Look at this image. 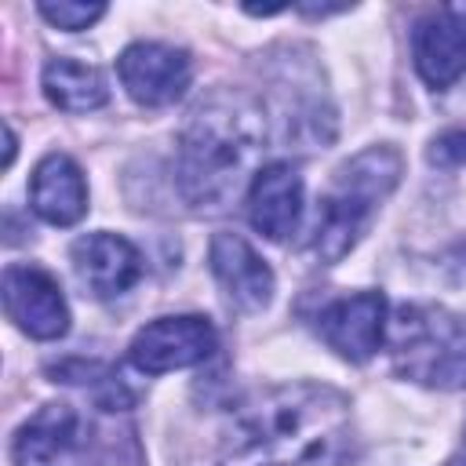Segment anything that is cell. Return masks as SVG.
Here are the masks:
<instances>
[{
	"label": "cell",
	"mask_w": 466,
	"mask_h": 466,
	"mask_svg": "<svg viewBox=\"0 0 466 466\" xmlns=\"http://www.w3.org/2000/svg\"><path fill=\"white\" fill-rule=\"evenodd\" d=\"M350 400L324 382L269 386L240 400L222 430V466H346Z\"/></svg>",
	"instance_id": "1"
},
{
	"label": "cell",
	"mask_w": 466,
	"mask_h": 466,
	"mask_svg": "<svg viewBox=\"0 0 466 466\" xmlns=\"http://www.w3.org/2000/svg\"><path fill=\"white\" fill-rule=\"evenodd\" d=\"M266 146L262 109L233 91H218L200 102L182 135L175 157V178L186 204L197 211H222L248 175H255V157Z\"/></svg>",
	"instance_id": "2"
},
{
	"label": "cell",
	"mask_w": 466,
	"mask_h": 466,
	"mask_svg": "<svg viewBox=\"0 0 466 466\" xmlns=\"http://www.w3.org/2000/svg\"><path fill=\"white\" fill-rule=\"evenodd\" d=\"M400 167L404 160L393 146H371L335 171L328 193L320 197V211L313 222V240H309L320 266H335L357 248L379 204L397 189Z\"/></svg>",
	"instance_id": "3"
},
{
	"label": "cell",
	"mask_w": 466,
	"mask_h": 466,
	"mask_svg": "<svg viewBox=\"0 0 466 466\" xmlns=\"http://www.w3.org/2000/svg\"><path fill=\"white\" fill-rule=\"evenodd\" d=\"M386 339L397 375L433 390H466V317L444 306H400Z\"/></svg>",
	"instance_id": "4"
},
{
	"label": "cell",
	"mask_w": 466,
	"mask_h": 466,
	"mask_svg": "<svg viewBox=\"0 0 466 466\" xmlns=\"http://www.w3.org/2000/svg\"><path fill=\"white\" fill-rule=\"evenodd\" d=\"M215 346H218L215 324L208 317L182 313V317H157L146 328H138V335L127 346V357L138 371L164 375L208 360Z\"/></svg>",
	"instance_id": "5"
},
{
	"label": "cell",
	"mask_w": 466,
	"mask_h": 466,
	"mask_svg": "<svg viewBox=\"0 0 466 466\" xmlns=\"http://www.w3.org/2000/svg\"><path fill=\"white\" fill-rule=\"evenodd\" d=\"M116 76L138 106L160 109V106H171L186 95V87L193 80V62L182 47L157 44V40H138V44L120 51Z\"/></svg>",
	"instance_id": "6"
},
{
	"label": "cell",
	"mask_w": 466,
	"mask_h": 466,
	"mask_svg": "<svg viewBox=\"0 0 466 466\" xmlns=\"http://www.w3.org/2000/svg\"><path fill=\"white\" fill-rule=\"evenodd\" d=\"M4 313L29 339L51 342L69 331V306L58 280L36 266H7L4 269Z\"/></svg>",
	"instance_id": "7"
},
{
	"label": "cell",
	"mask_w": 466,
	"mask_h": 466,
	"mask_svg": "<svg viewBox=\"0 0 466 466\" xmlns=\"http://www.w3.org/2000/svg\"><path fill=\"white\" fill-rule=\"evenodd\" d=\"M317 335L350 364H364L386 339V299L382 291H357L328 302L317 313Z\"/></svg>",
	"instance_id": "8"
},
{
	"label": "cell",
	"mask_w": 466,
	"mask_h": 466,
	"mask_svg": "<svg viewBox=\"0 0 466 466\" xmlns=\"http://www.w3.org/2000/svg\"><path fill=\"white\" fill-rule=\"evenodd\" d=\"M84 451V419L73 404H44L11 441L15 466H80Z\"/></svg>",
	"instance_id": "9"
},
{
	"label": "cell",
	"mask_w": 466,
	"mask_h": 466,
	"mask_svg": "<svg viewBox=\"0 0 466 466\" xmlns=\"http://www.w3.org/2000/svg\"><path fill=\"white\" fill-rule=\"evenodd\" d=\"M411 55L419 76L444 91L466 73V4H448L419 18L411 33Z\"/></svg>",
	"instance_id": "10"
},
{
	"label": "cell",
	"mask_w": 466,
	"mask_h": 466,
	"mask_svg": "<svg viewBox=\"0 0 466 466\" xmlns=\"http://www.w3.org/2000/svg\"><path fill=\"white\" fill-rule=\"evenodd\" d=\"M208 266L211 277L222 284L226 299L244 309V313H258L273 302V269L269 262L237 233H215L211 248H208Z\"/></svg>",
	"instance_id": "11"
},
{
	"label": "cell",
	"mask_w": 466,
	"mask_h": 466,
	"mask_svg": "<svg viewBox=\"0 0 466 466\" xmlns=\"http://www.w3.org/2000/svg\"><path fill=\"white\" fill-rule=\"evenodd\" d=\"M69 258H73L80 284L95 299H116L142 277L138 248L116 233H87V237L73 240Z\"/></svg>",
	"instance_id": "12"
},
{
	"label": "cell",
	"mask_w": 466,
	"mask_h": 466,
	"mask_svg": "<svg viewBox=\"0 0 466 466\" xmlns=\"http://www.w3.org/2000/svg\"><path fill=\"white\" fill-rule=\"evenodd\" d=\"M302 218V175L299 167L277 160L266 164L251 175L248 186V222L269 237V240H284L295 233Z\"/></svg>",
	"instance_id": "13"
},
{
	"label": "cell",
	"mask_w": 466,
	"mask_h": 466,
	"mask_svg": "<svg viewBox=\"0 0 466 466\" xmlns=\"http://www.w3.org/2000/svg\"><path fill=\"white\" fill-rule=\"evenodd\" d=\"M29 204L51 226L80 222L87 211V182H84V171L76 167V160L66 153H47L33 167Z\"/></svg>",
	"instance_id": "14"
},
{
	"label": "cell",
	"mask_w": 466,
	"mask_h": 466,
	"mask_svg": "<svg viewBox=\"0 0 466 466\" xmlns=\"http://www.w3.org/2000/svg\"><path fill=\"white\" fill-rule=\"evenodd\" d=\"M44 95L62 113H91L109 102V84L95 66L73 62V58H51L44 66Z\"/></svg>",
	"instance_id": "15"
},
{
	"label": "cell",
	"mask_w": 466,
	"mask_h": 466,
	"mask_svg": "<svg viewBox=\"0 0 466 466\" xmlns=\"http://www.w3.org/2000/svg\"><path fill=\"white\" fill-rule=\"evenodd\" d=\"M95 466H146L142 459V444H138V430L131 422H113L98 433V448H95Z\"/></svg>",
	"instance_id": "16"
},
{
	"label": "cell",
	"mask_w": 466,
	"mask_h": 466,
	"mask_svg": "<svg viewBox=\"0 0 466 466\" xmlns=\"http://www.w3.org/2000/svg\"><path fill=\"white\" fill-rule=\"evenodd\" d=\"M40 18H47L55 29H66V33H76V29H87L95 25L102 15H106V4H73V0H58V4H36Z\"/></svg>",
	"instance_id": "17"
},
{
	"label": "cell",
	"mask_w": 466,
	"mask_h": 466,
	"mask_svg": "<svg viewBox=\"0 0 466 466\" xmlns=\"http://www.w3.org/2000/svg\"><path fill=\"white\" fill-rule=\"evenodd\" d=\"M430 160L448 167V164H466V131H444L430 146Z\"/></svg>",
	"instance_id": "18"
}]
</instances>
